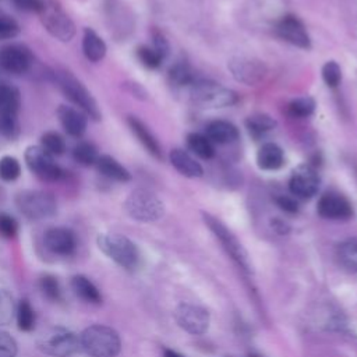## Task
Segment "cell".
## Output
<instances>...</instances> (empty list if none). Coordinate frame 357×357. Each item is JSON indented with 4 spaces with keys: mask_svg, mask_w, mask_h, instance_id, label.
Here are the masks:
<instances>
[{
    "mask_svg": "<svg viewBox=\"0 0 357 357\" xmlns=\"http://www.w3.org/2000/svg\"><path fill=\"white\" fill-rule=\"evenodd\" d=\"M165 357H184V356H181L173 350H165Z\"/></svg>",
    "mask_w": 357,
    "mask_h": 357,
    "instance_id": "obj_48",
    "label": "cell"
},
{
    "mask_svg": "<svg viewBox=\"0 0 357 357\" xmlns=\"http://www.w3.org/2000/svg\"><path fill=\"white\" fill-rule=\"evenodd\" d=\"M245 127H247L250 135L257 139V138L265 135L266 132H269L271 130H273L276 127V121L268 114L257 113V114L250 116L245 120Z\"/></svg>",
    "mask_w": 357,
    "mask_h": 357,
    "instance_id": "obj_27",
    "label": "cell"
},
{
    "mask_svg": "<svg viewBox=\"0 0 357 357\" xmlns=\"http://www.w3.org/2000/svg\"><path fill=\"white\" fill-rule=\"evenodd\" d=\"M276 33L286 42L301 47V49H310L311 47V39L310 35L303 24V21L293 15L286 14L276 22Z\"/></svg>",
    "mask_w": 357,
    "mask_h": 357,
    "instance_id": "obj_13",
    "label": "cell"
},
{
    "mask_svg": "<svg viewBox=\"0 0 357 357\" xmlns=\"http://www.w3.org/2000/svg\"><path fill=\"white\" fill-rule=\"evenodd\" d=\"M336 257L344 269L357 272V237L340 243L336 250Z\"/></svg>",
    "mask_w": 357,
    "mask_h": 357,
    "instance_id": "obj_26",
    "label": "cell"
},
{
    "mask_svg": "<svg viewBox=\"0 0 357 357\" xmlns=\"http://www.w3.org/2000/svg\"><path fill=\"white\" fill-rule=\"evenodd\" d=\"M180 328L191 335H202L209 326V314L205 308L194 304H180L174 311Z\"/></svg>",
    "mask_w": 357,
    "mask_h": 357,
    "instance_id": "obj_12",
    "label": "cell"
},
{
    "mask_svg": "<svg viewBox=\"0 0 357 357\" xmlns=\"http://www.w3.org/2000/svg\"><path fill=\"white\" fill-rule=\"evenodd\" d=\"M126 212L138 222H155L165 213V205L152 191L139 188L132 191L126 202Z\"/></svg>",
    "mask_w": 357,
    "mask_h": 357,
    "instance_id": "obj_6",
    "label": "cell"
},
{
    "mask_svg": "<svg viewBox=\"0 0 357 357\" xmlns=\"http://www.w3.org/2000/svg\"><path fill=\"white\" fill-rule=\"evenodd\" d=\"M40 144H42V148L46 152H49L52 156L53 155H63L64 151H66V142H64L63 137L56 131L45 132L40 138Z\"/></svg>",
    "mask_w": 357,
    "mask_h": 357,
    "instance_id": "obj_34",
    "label": "cell"
},
{
    "mask_svg": "<svg viewBox=\"0 0 357 357\" xmlns=\"http://www.w3.org/2000/svg\"><path fill=\"white\" fill-rule=\"evenodd\" d=\"M15 204L20 212L32 220L50 218L57 209L56 199L52 194L36 190L21 191L15 198Z\"/></svg>",
    "mask_w": 357,
    "mask_h": 357,
    "instance_id": "obj_8",
    "label": "cell"
},
{
    "mask_svg": "<svg viewBox=\"0 0 357 357\" xmlns=\"http://www.w3.org/2000/svg\"><path fill=\"white\" fill-rule=\"evenodd\" d=\"M315 110V100L311 96H301L293 99L287 105V113L294 119H304L314 113Z\"/></svg>",
    "mask_w": 357,
    "mask_h": 357,
    "instance_id": "obj_30",
    "label": "cell"
},
{
    "mask_svg": "<svg viewBox=\"0 0 357 357\" xmlns=\"http://www.w3.org/2000/svg\"><path fill=\"white\" fill-rule=\"evenodd\" d=\"M99 248L124 269H134L138 265L139 254L135 244L126 236L117 233H105L98 236Z\"/></svg>",
    "mask_w": 357,
    "mask_h": 357,
    "instance_id": "obj_4",
    "label": "cell"
},
{
    "mask_svg": "<svg viewBox=\"0 0 357 357\" xmlns=\"http://www.w3.org/2000/svg\"><path fill=\"white\" fill-rule=\"evenodd\" d=\"M39 287H40L43 296H46L49 300H53V301L60 300L61 290H60V284L54 276H52V275L42 276L40 282H39Z\"/></svg>",
    "mask_w": 357,
    "mask_h": 357,
    "instance_id": "obj_40",
    "label": "cell"
},
{
    "mask_svg": "<svg viewBox=\"0 0 357 357\" xmlns=\"http://www.w3.org/2000/svg\"><path fill=\"white\" fill-rule=\"evenodd\" d=\"M21 105L20 92L13 85L0 84V112H8L18 114Z\"/></svg>",
    "mask_w": 357,
    "mask_h": 357,
    "instance_id": "obj_29",
    "label": "cell"
},
{
    "mask_svg": "<svg viewBox=\"0 0 357 357\" xmlns=\"http://www.w3.org/2000/svg\"><path fill=\"white\" fill-rule=\"evenodd\" d=\"M169 159L172 166L185 177L195 178V177H201L204 173L202 166L188 152L183 149H178V148L172 149Z\"/></svg>",
    "mask_w": 357,
    "mask_h": 357,
    "instance_id": "obj_20",
    "label": "cell"
},
{
    "mask_svg": "<svg viewBox=\"0 0 357 357\" xmlns=\"http://www.w3.org/2000/svg\"><path fill=\"white\" fill-rule=\"evenodd\" d=\"M20 32L18 22L4 14H0V39H11Z\"/></svg>",
    "mask_w": 357,
    "mask_h": 357,
    "instance_id": "obj_41",
    "label": "cell"
},
{
    "mask_svg": "<svg viewBox=\"0 0 357 357\" xmlns=\"http://www.w3.org/2000/svg\"><path fill=\"white\" fill-rule=\"evenodd\" d=\"M96 167L103 176L112 178V180H116V181L126 183L131 178L130 172L123 165H120L114 158H112L109 155L99 156L98 162H96Z\"/></svg>",
    "mask_w": 357,
    "mask_h": 357,
    "instance_id": "obj_24",
    "label": "cell"
},
{
    "mask_svg": "<svg viewBox=\"0 0 357 357\" xmlns=\"http://www.w3.org/2000/svg\"><path fill=\"white\" fill-rule=\"evenodd\" d=\"M15 308L13 296L7 290L0 289V326H6L11 322L15 315Z\"/></svg>",
    "mask_w": 357,
    "mask_h": 357,
    "instance_id": "obj_35",
    "label": "cell"
},
{
    "mask_svg": "<svg viewBox=\"0 0 357 357\" xmlns=\"http://www.w3.org/2000/svg\"><path fill=\"white\" fill-rule=\"evenodd\" d=\"M187 146L191 152L202 159H211L215 155L213 144L208 139L206 135L198 132H191L187 135Z\"/></svg>",
    "mask_w": 357,
    "mask_h": 357,
    "instance_id": "obj_28",
    "label": "cell"
},
{
    "mask_svg": "<svg viewBox=\"0 0 357 357\" xmlns=\"http://www.w3.org/2000/svg\"><path fill=\"white\" fill-rule=\"evenodd\" d=\"M284 163L283 149L275 142H265L257 152V165L262 170H278Z\"/></svg>",
    "mask_w": 357,
    "mask_h": 357,
    "instance_id": "obj_22",
    "label": "cell"
},
{
    "mask_svg": "<svg viewBox=\"0 0 357 357\" xmlns=\"http://www.w3.org/2000/svg\"><path fill=\"white\" fill-rule=\"evenodd\" d=\"M128 127L131 128L132 134L137 137V139L142 144V146L156 159H162V149L158 142V139L153 137V134L148 130V127L135 116H128L127 119Z\"/></svg>",
    "mask_w": 357,
    "mask_h": 357,
    "instance_id": "obj_19",
    "label": "cell"
},
{
    "mask_svg": "<svg viewBox=\"0 0 357 357\" xmlns=\"http://www.w3.org/2000/svg\"><path fill=\"white\" fill-rule=\"evenodd\" d=\"M17 220L7 213H0V236L4 238H14L17 236Z\"/></svg>",
    "mask_w": 357,
    "mask_h": 357,
    "instance_id": "obj_42",
    "label": "cell"
},
{
    "mask_svg": "<svg viewBox=\"0 0 357 357\" xmlns=\"http://www.w3.org/2000/svg\"><path fill=\"white\" fill-rule=\"evenodd\" d=\"M206 137L212 144H231L238 138V130L226 120H213L206 126Z\"/></svg>",
    "mask_w": 357,
    "mask_h": 357,
    "instance_id": "obj_21",
    "label": "cell"
},
{
    "mask_svg": "<svg viewBox=\"0 0 357 357\" xmlns=\"http://www.w3.org/2000/svg\"><path fill=\"white\" fill-rule=\"evenodd\" d=\"M21 174V166L13 156H3L0 159V178L4 181H14Z\"/></svg>",
    "mask_w": 357,
    "mask_h": 357,
    "instance_id": "obj_37",
    "label": "cell"
},
{
    "mask_svg": "<svg viewBox=\"0 0 357 357\" xmlns=\"http://www.w3.org/2000/svg\"><path fill=\"white\" fill-rule=\"evenodd\" d=\"M169 79L174 86H184L191 85L194 82V75L187 63L178 61L170 67Z\"/></svg>",
    "mask_w": 357,
    "mask_h": 357,
    "instance_id": "obj_32",
    "label": "cell"
},
{
    "mask_svg": "<svg viewBox=\"0 0 357 357\" xmlns=\"http://www.w3.org/2000/svg\"><path fill=\"white\" fill-rule=\"evenodd\" d=\"M45 245L53 254L71 255L77 248V238L67 227H52L45 233Z\"/></svg>",
    "mask_w": 357,
    "mask_h": 357,
    "instance_id": "obj_17",
    "label": "cell"
},
{
    "mask_svg": "<svg viewBox=\"0 0 357 357\" xmlns=\"http://www.w3.org/2000/svg\"><path fill=\"white\" fill-rule=\"evenodd\" d=\"M73 158L77 163H79L82 166H92V165H96L99 155H98V149L93 144L79 142L78 145H75V148L73 151Z\"/></svg>",
    "mask_w": 357,
    "mask_h": 357,
    "instance_id": "obj_31",
    "label": "cell"
},
{
    "mask_svg": "<svg viewBox=\"0 0 357 357\" xmlns=\"http://www.w3.org/2000/svg\"><path fill=\"white\" fill-rule=\"evenodd\" d=\"M54 79L61 89V92L84 112L86 116H89L92 120H100L102 114L99 110V106L91 92L85 88V85L77 79L70 71L61 70L54 73Z\"/></svg>",
    "mask_w": 357,
    "mask_h": 357,
    "instance_id": "obj_2",
    "label": "cell"
},
{
    "mask_svg": "<svg viewBox=\"0 0 357 357\" xmlns=\"http://www.w3.org/2000/svg\"><path fill=\"white\" fill-rule=\"evenodd\" d=\"M275 202L278 204V206L284 211V212H289V213H296L298 211V202L296 201L294 197L291 195H284V194H280L275 198Z\"/></svg>",
    "mask_w": 357,
    "mask_h": 357,
    "instance_id": "obj_44",
    "label": "cell"
},
{
    "mask_svg": "<svg viewBox=\"0 0 357 357\" xmlns=\"http://www.w3.org/2000/svg\"><path fill=\"white\" fill-rule=\"evenodd\" d=\"M32 54L22 45H7L0 49V67L11 74H22L29 70Z\"/></svg>",
    "mask_w": 357,
    "mask_h": 357,
    "instance_id": "obj_16",
    "label": "cell"
},
{
    "mask_svg": "<svg viewBox=\"0 0 357 357\" xmlns=\"http://www.w3.org/2000/svg\"><path fill=\"white\" fill-rule=\"evenodd\" d=\"M272 227L279 234H287L290 231L289 225L284 220H282V219H273L272 220Z\"/></svg>",
    "mask_w": 357,
    "mask_h": 357,
    "instance_id": "obj_47",
    "label": "cell"
},
{
    "mask_svg": "<svg viewBox=\"0 0 357 357\" xmlns=\"http://www.w3.org/2000/svg\"><path fill=\"white\" fill-rule=\"evenodd\" d=\"M57 116L60 120V124L66 130V132L71 137H81L86 130V117L85 113L74 109L71 106L61 105L57 109Z\"/></svg>",
    "mask_w": 357,
    "mask_h": 357,
    "instance_id": "obj_18",
    "label": "cell"
},
{
    "mask_svg": "<svg viewBox=\"0 0 357 357\" xmlns=\"http://www.w3.org/2000/svg\"><path fill=\"white\" fill-rule=\"evenodd\" d=\"M38 14L46 31L56 39L68 42L75 35L74 22L54 0H43Z\"/></svg>",
    "mask_w": 357,
    "mask_h": 357,
    "instance_id": "obj_7",
    "label": "cell"
},
{
    "mask_svg": "<svg viewBox=\"0 0 357 357\" xmlns=\"http://www.w3.org/2000/svg\"><path fill=\"white\" fill-rule=\"evenodd\" d=\"M204 222L209 227V230L215 234V237L219 240L227 255L236 262V265L244 272L250 273V262L247 252L241 243L237 240V237L215 216L209 213H204Z\"/></svg>",
    "mask_w": 357,
    "mask_h": 357,
    "instance_id": "obj_9",
    "label": "cell"
},
{
    "mask_svg": "<svg viewBox=\"0 0 357 357\" xmlns=\"http://www.w3.org/2000/svg\"><path fill=\"white\" fill-rule=\"evenodd\" d=\"M71 287H73L74 293L86 303L99 304L102 301V296H100L98 287L88 278H85L82 275H77L73 278Z\"/></svg>",
    "mask_w": 357,
    "mask_h": 357,
    "instance_id": "obj_25",
    "label": "cell"
},
{
    "mask_svg": "<svg viewBox=\"0 0 357 357\" xmlns=\"http://www.w3.org/2000/svg\"><path fill=\"white\" fill-rule=\"evenodd\" d=\"M137 57L138 60L146 67V68H151V70H155L158 68L162 61H163V56L156 52L152 46H139L137 49Z\"/></svg>",
    "mask_w": 357,
    "mask_h": 357,
    "instance_id": "obj_36",
    "label": "cell"
},
{
    "mask_svg": "<svg viewBox=\"0 0 357 357\" xmlns=\"http://www.w3.org/2000/svg\"><path fill=\"white\" fill-rule=\"evenodd\" d=\"M18 114L8 113V112H0V134L7 138H15L20 131L18 126Z\"/></svg>",
    "mask_w": 357,
    "mask_h": 357,
    "instance_id": "obj_39",
    "label": "cell"
},
{
    "mask_svg": "<svg viewBox=\"0 0 357 357\" xmlns=\"http://www.w3.org/2000/svg\"><path fill=\"white\" fill-rule=\"evenodd\" d=\"M322 79L329 88H337L342 81L340 66L335 60H329L322 67Z\"/></svg>",
    "mask_w": 357,
    "mask_h": 357,
    "instance_id": "obj_38",
    "label": "cell"
},
{
    "mask_svg": "<svg viewBox=\"0 0 357 357\" xmlns=\"http://www.w3.org/2000/svg\"><path fill=\"white\" fill-rule=\"evenodd\" d=\"M79 342L89 357H116L121 349L119 333L105 325L88 326L79 335Z\"/></svg>",
    "mask_w": 357,
    "mask_h": 357,
    "instance_id": "obj_1",
    "label": "cell"
},
{
    "mask_svg": "<svg viewBox=\"0 0 357 357\" xmlns=\"http://www.w3.org/2000/svg\"><path fill=\"white\" fill-rule=\"evenodd\" d=\"M190 98L195 105L208 109L233 106L238 100L233 89L213 81H194L190 85Z\"/></svg>",
    "mask_w": 357,
    "mask_h": 357,
    "instance_id": "obj_3",
    "label": "cell"
},
{
    "mask_svg": "<svg viewBox=\"0 0 357 357\" xmlns=\"http://www.w3.org/2000/svg\"><path fill=\"white\" fill-rule=\"evenodd\" d=\"M291 195L301 199L312 198L319 188V177L317 170L310 165H301L291 172L289 180Z\"/></svg>",
    "mask_w": 357,
    "mask_h": 357,
    "instance_id": "obj_11",
    "label": "cell"
},
{
    "mask_svg": "<svg viewBox=\"0 0 357 357\" xmlns=\"http://www.w3.org/2000/svg\"><path fill=\"white\" fill-rule=\"evenodd\" d=\"M43 0H13L17 8L24 10V11H35L38 13L42 7Z\"/></svg>",
    "mask_w": 357,
    "mask_h": 357,
    "instance_id": "obj_46",
    "label": "cell"
},
{
    "mask_svg": "<svg viewBox=\"0 0 357 357\" xmlns=\"http://www.w3.org/2000/svg\"><path fill=\"white\" fill-rule=\"evenodd\" d=\"M82 52L85 57L93 63L100 61L106 54V45L103 39L91 28L84 29Z\"/></svg>",
    "mask_w": 357,
    "mask_h": 357,
    "instance_id": "obj_23",
    "label": "cell"
},
{
    "mask_svg": "<svg viewBox=\"0 0 357 357\" xmlns=\"http://www.w3.org/2000/svg\"><path fill=\"white\" fill-rule=\"evenodd\" d=\"M229 70L233 77L245 84L255 85L258 84L266 74V67L262 61L250 59V57H236L229 61Z\"/></svg>",
    "mask_w": 357,
    "mask_h": 357,
    "instance_id": "obj_15",
    "label": "cell"
},
{
    "mask_svg": "<svg viewBox=\"0 0 357 357\" xmlns=\"http://www.w3.org/2000/svg\"><path fill=\"white\" fill-rule=\"evenodd\" d=\"M38 347L53 357H70L81 349L79 336L61 326H53L45 331L38 339Z\"/></svg>",
    "mask_w": 357,
    "mask_h": 357,
    "instance_id": "obj_5",
    "label": "cell"
},
{
    "mask_svg": "<svg viewBox=\"0 0 357 357\" xmlns=\"http://www.w3.org/2000/svg\"><path fill=\"white\" fill-rule=\"evenodd\" d=\"M152 42H153L152 47H153L156 52H159L163 57H166L167 53H169V43H167V40L165 39V36H163L160 32L155 31L153 35H152Z\"/></svg>",
    "mask_w": 357,
    "mask_h": 357,
    "instance_id": "obj_45",
    "label": "cell"
},
{
    "mask_svg": "<svg viewBox=\"0 0 357 357\" xmlns=\"http://www.w3.org/2000/svg\"><path fill=\"white\" fill-rule=\"evenodd\" d=\"M15 318L18 328L24 332L32 331L35 325V311L26 300H21L15 308Z\"/></svg>",
    "mask_w": 357,
    "mask_h": 357,
    "instance_id": "obj_33",
    "label": "cell"
},
{
    "mask_svg": "<svg viewBox=\"0 0 357 357\" xmlns=\"http://www.w3.org/2000/svg\"><path fill=\"white\" fill-rule=\"evenodd\" d=\"M25 162L29 170L45 181H59L64 176L63 169L42 146H28L25 151Z\"/></svg>",
    "mask_w": 357,
    "mask_h": 357,
    "instance_id": "obj_10",
    "label": "cell"
},
{
    "mask_svg": "<svg viewBox=\"0 0 357 357\" xmlns=\"http://www.w3.org/2000/svg\"><path fill=\"white\" fill-rule=\"evenodd\" d=\"M317 211L322 218L331 220H347L353 216L350 201L339 192H325L321 195Z\"/></svg>",
    "mask_w": 357,
    "mask_h": 357,
    "instance_id": "obj_14",
    "label": "cell"
},
{
    "mask_svg": "<svg viewBox=\"0 0 357 357\" xmlns=\"http://www.w3.org/2000/svg\"><path fill=\"white\" fill-rule=\"evenodd\" d=\"M251 357H261V356H257V354H251Z\"/></svg>",
    "mask_w": 357,
    "mask_h": 357,
    "instance_id": "obj_49",
    "label": "cell"
},
{
    "mask_svg": "<svg viewBox=\"0 0 357 357\" xmlns=\"http://www.w3.org/2000/svg\"><path fill=\"white\" fill-rule=\"evenodd\" d=\"M17 342L11 335L0 331V357H15Z\"/></svg>",
    "mask_w": 357,
    "mask_h": 357,
    "instance_id": "obj_43",
    "label": "cell"
}]
</instances>
